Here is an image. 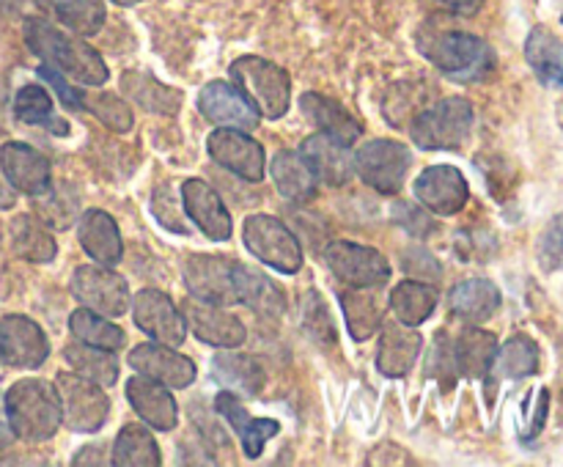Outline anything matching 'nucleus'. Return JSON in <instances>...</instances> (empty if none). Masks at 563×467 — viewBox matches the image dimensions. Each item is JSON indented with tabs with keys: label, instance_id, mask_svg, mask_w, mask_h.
Wrapping results in <instances>:
<instances>
[{
	"label": "nucleus",
	"instance_id": "16",
	"mask_svg": "<svg viewBox=\"0 0 563 467\" xmlns=\"http://www.w3.org/2000/svg\"><path fill=\"white\" fill-rule=\"evenodd\" d=\"M209 157L245 181L264 179V148L247 132L220 126L207 141Z\"/></svg>",
	"mask_w": 563,
	"mask_h": 467
},
{
	"label": "nucleus",
	"instance_id": "52",
	"mask_svg": "<svg viewBox=\"0 0 563 467\" xmlns=\"http://www.w3.org/2000/svg\"><path fill=\"white\" fill-rule=\"evenodd\" d=\"M25 0H0V16H14L22 11Z\"/></svg>",
	"mask_w": 563,
	"mask_h": 467
},
{
	"label": "nucleus",
	"instance_id": "3",
	"mask_svg": "<svg viewBox=\"0 0 563 467\" xmlns=\"http://www.w3.org/2000/svg\"><path fill=\"white\" fill-rule=\"evenodd\" d=\"M3 407L14 437L25 443H47L64 423L58 390L36 377L11 385L3 396Z\"/></svg>",
	"mask_w": 563,
	"mask_h": 467
},
{
	"label": "nucleus",
	"instance_id": "29",
	"mask_svg": "<svg viewBox=\"0 0 563 467\" xmlns=\"http://www.w3.org/2000/svg\"><path fill=\"white\" fill-rule=\"evenodd\" d=\"M121 91L148 113L176 115L181 108V93L176 88L163 86L157 77L146 75V71H124L121 75Z\"/></svg>",
	"mask_w": 563,
	"mask_h": 467
},
{
	"label": "nucleus",
	"instance_id": "34",
	"mask_svg": "<svg viewBox=\"0 0 563 467\" xmlns=\"http://www.w3.org/2000/svg\"><path fill=\"white\" fill-rule=\"evenodd\" d=\"M240 302H245L253 313L264 319H278L286 311L284 289L247 264H240Z\"/></svg>",
	"mask_w": 563,
	"mask_h": 467
},
{
	"label": "nucleus",
	"instance_id": "40",
	"mask_svg": "<svg viewBox=\"0 0 563 467\" xmlns=\"http://www.w3.org/2000/svg\"><path fill=\"white\" fill-rule=\"evenodd\" d=\"M341 308H344L346 327H350V335L355 341L372 338L379 330V324H383V305H379V300L368 289L352 286L350 291L341 294Z\"/></svg>",
	"mask_w": 563,
	"mask_h": 467
},
{
	"label": "nucleus",
	"instance_id": "45",
	"mask_svg": "<svg viewBox=\"0 0 563 467\" xmlns=\"http://www.w3.org/2000/svg\"><path fill=\"white\" fill-rule=\"evenodd\" d=\"M181 207L185 203L176 198L174 190H168V187H157L152 196V212L154 218L159 220V223L165 225L168 231H174V234H190V223H187V212H181Z\"/></svg>",
	"mask_w": 563,
	"mask_h": 467
},
{
	"label": "nucleus",
	"instance_id": "56",
	"mask_svg": "<svg viewBox=\"0 0 563 467\" xmlns=\"http://www.w3.org/2000/svg\"><path fill=\"white\" fill-rule=\"evenodd\" d=\"M0 366H3V363H0Z\"/></svg>",
	"mask_w": 563,
	"mask_h": 467
},
{
	"label": "nucleus",
	"instance_id": "19",
	"mask_svg": "<svg viewBox=\"0 0 563 467\" xmlns=\"http://www.w3.org/2000/svg\"><path fill=\"white\" fill-rule=\"evenodd\" d=\"M0 170H3L5 181L25 196L38 198L53 187V170H49L47 157L27 143H5L0 148Z\"/></svg>",
	"mask_w": 563,
	"mask_h": 467
},
{
	"label": "nucleus",
	"instance_id": "24",
	"mask_svg": "<svg viewBox=\"0 0 563 467\" xmlns=\"http://www.w3.org/2000/svg\"><path fill=\"white\" fill-rule=\"evenodd\" d=\"M379 327H383V335H379L377 368L385 377H405L416 366L418 355L423 349L421 333L401 322H385Z\"/></svg>",
	"mask_w": 563,
	"mask_h": 467
},
{
	"label": "nucleus",
	"instance_id": "48",
	"mask_svg": "<svg viewBox=\"0 0 563 467\" xmlns=\"http://www.w3.org/2000/svg\"><path fill=\"white\" fill-rule=\"evenodd\" d=\"M396 218H399V223L405 225L410 234L416 236L432 234V220H429V214L423 212V209L412 207V203H399V207H396Z\"/></svg>",
	"mask_w": 563,
	"mask_h": 467
},
{
	"label": "nucleus",
	"instance_id": "39",
	"mask_svg": "<svg viewBox=\"0 0 563 467\" xmlns=\"http://www.w3.org/2000/svg\"><path fill=\"white\" fill-rule=\"evenodd\" d=\"M64 357L77 374H82V377L91 379V382L102 385V388H110V385H115V379H119V360L113 357V352L102 349V346H91L77 341V344L66 346Z\"/></svg>",
	"mask_w": 563,
	"mask_h": 467
},
{
	"label": "nucleus",
	"instance_id": "17",
	"mask_svg": "<svg viewBox=\"0 0 563 467\" xmlns=\"http://www.w3.org/2000/svg\"><path fill=\"white\" fill-rule=\"evenodd\" d=\"M416 198L429 212L451 218V214L465 209L471 187H467L462 170H456L454 165H429L416 179Z\"/></svg>",
	"mask_w": 563,
	"mask_h": 467
},
{
	"label": "nucleus",
	"instance_id": "15",
	"mask_svg": "<svg viewBox=\"0 0 563 467\" xmlns=\"http://www.w3.org/2000/svg\"><path fill=\"white\" fill-rule=\"evenodd\" d=\"M198 110L207 121L218 126H229V130L251 132L258 126V110L253 108L251 99L225 80H212L201 88Z\"/></svg>",
	"mask_w": 563,
	"mask_h": 467
},
{
	"label": "nucleus",
	"instance_id": "42",
	"mask_svg": "<svg viewBox=\"0 0 563 467\" xmlns=\"http://www.w3.org/2000/svg\"><path fill=\"white\" fill-rule=\"evenodd\" d=\"M69 330L77 341L91 346H102V349L119 352L124 349L126 333L119 324L108 322L102 313L91 311V308H77L69 316Z\"/></svg>",
	"mask_w": 563,
	"mask_h": 467
},
{
	"label": "nucleus",
	"instance_id": "4",
	"mask_svg": "<svg viewBox=\"0 0 563 467\" xmlns=\"http://www.w3.org/2000/svg\"><path fill=\"white\" fill-rule=\"evenodd\" d=\"M234 86L245 93L264 119H284L291 102V77L284 66L258 55H242L229 66Z\"/></svg>",
	"mask_w": 563,
	"mask_h": 467
},
{
	"label": "nucleus",
	"instance_id": "43",
	"mask_svg": "<svg viewBox=\"0 0 563 467\" xmlns=\"http://www.w3.org/2000/svg\"><path fill=\"white\" fill-rule=\"evenodd\" d=\"M86 110L97 115L113 132H130L132 124H135V115H132L130 104L121 97H115V93H93V97H86Z\"/></svg>",
	"mask_w": 563,
	"mask_h": 467
},
{
	"label": "nucleus",
	"instance_id": "31",
	"mask_svg": "<svg viewBox=\"0 0 563 467\" xmlns=\"http://www.w3.org/2000/svg\"><path fill=\"white\" fill-rule=\"evenodd\" d=\"M212 374L225 390H234L240 396H258L264 388V368L256 357L240 355V352H223L214 357Z\"/></svg>",
	"mask_w": 563,
	"mask_h": 467
},
{
	"label": "nucleus",
	"instance_id": "6",
	"mask_svg": "<svg viewBox=\"0 0 563 467\" xmlns=\"http://www.w3.org/2000/svg\"><path fill=\"white\" fill-rule=\"evenodd\" d=\"M55 390L60 399V418L71 432L91 434L104 426L110 418V399L102 385L91 382L77 371H60L55 377Z\"/></svg>",
	"mask_w": 563,
	"mask_h": 467
},
{
	"label": "nucleus",
	"instance_id": "8",
	"mask_svg": "<svg viewBox=\"0 0 563 467\" xmlns=\"http://www.w3.org/2000/svg\"><path fill=\"white\" fill-rule=\"evenodd\" d=\"M181 278H185L190 297L212 305H234L240 302V262L225 256H209V253H190L181 262Z\"/></svg>",
	"mask_w": 563,
	"mask_h": 467
},
{
	"label": "nucleus",
	"instance_id": "37",
	"mask_svg": "<svg viewBox=\"0 0 563 467\" xmlns=\"http://www.w3.org/2000/svg\"><path fill=\"white\" fill-rule=\"evenodd\" d=\"M110 462L115 467H159L163 465V454H159V445L148 432V426L126 423L119 437H115Z\"/></svg>",
	"mask_w": 563,
	"mask_h": 467
},
{
	"label": "nucleus",
	"instance_id": "26",
	"mask_svg": "<svg viewBox=\"0 0 563 467\" xmlns=\"http://www.w3.org/2000/svg\"><path fill=\"white\" fill-rule=\"evenodd\" d=\"M300 110L313 126H319V132H328V135L339 137V141L346 143V146L355 143L357 137L363 135V126L357 124L355 115H352L344 104L335 102V99L324 97V93H317V91L302 93Z\"/></svg>",
	"mask_w": 563,
	"mask_h": 467
},
{
	"label": "nucleus",
	"instance_id": "47",
	"mask_svg": "<svg viewBox=\"0 0 563 467\" xmlns=\"http://www.w3.org/2000/svg\"><path fill=\"white\" fill-rule=\"evenodd\" d=\"M38 77L49 82V88H53V91L58 93L60 102H64L66 108H71V110H86V93H82L80 88H71L69 82L64 80V75H60L58 69H53V66L42 64V66H38Z\"/></svg>",
	"mask_w": 563,
	"mask_h": 467
},
{
	"label": "nucleus",
	"instance_id": "1",
	"mask_svg": "<svg viewBox=\"0 0 563 467\" xmlns=\"http://www.w3.org/2000/svg\"><path fill=\"white\" fill-rule=\"evenodd\" d=\"M22 36H25L31 53L42 58V64L53 66L60 75H69L82 86H102L110 77L108 64L91 44L69 36L44 16H27L22 25Z\"/></svg>",
	"mask_w": 563,
	"mask_h": 467
},
{
	"label": "nucleus",
	"instance_id": "50",
	"mask_svg": "<svg viewBox=\"0 0 563 467\" xmlns=\"http://www.w3.org/2000/svg\"><path fill=\"white\" fill-rule=\"evenodd\" d=\"M434 3H440L443 9L454 11V14H476L478 5L484 3V0H434Z\"/></svg>",
	"mask_w": 563,
	"mask_h": 467
},
{
	"label": "nucleus",
	"instance_id": "36",
	"mask_svg": "<svg viewBox=\"0 0 563 467\" xmlns=\"http://www.w3.org/2000/svg\"><path fill=\"white\" fill-rule=\"evenodd\" d=\"M42 11L53 14L64 27L77 36H93L104 25V0H33Z\"/></svg>",
	"mask_w": 563,
	"mask_h": 467
},
{
	"label": "nucleus",
	"instance_id": "30",
	"mask_svg": "<svg viewBox=\"0 0 563 467\" xmlns=\"http://www.w3.org/2000/svg\"><path fill=\"white\" fill-rule=\"evenodd\" d=\"M438 286L423 283V280H401L390 291V311H394L396 322L407 324V327H418L427 322L438 308Z\"/></svg>",
	"mask_w": 563,
	"mask_h": 467
},
{
	"label": "nucleus",
	"instance_id": "2",
	"mask_svg": "<svg viewBox=\"0 0 563 467\" xmlns=\"http://www.w3.org/2000/svg\"><path fill=\"white\" fill-rule=\"evenodd\" d=\"M418 49L434 69H440L454 82L484 80L495 66L493 47L484 38L465 31L421 27L418 31Z\"/></svg>",
	"mask_w": 563,
	"mask_h": 467
},
{
	"label": "nucleus",
	"instance_id": "5",
	"mask_svg": "<svg viewBox=\"0 0 563 467\" xmlns=\"http://www.w3.org/2000/svg\"><path fill=\"white\" fill-rule=\"evenodd\" d=\"M473 130V104L454 97L418 113L410 124V137L423 152L460 148Z\"/></svg>",
	"mask_w": 563,
	"mask_h": 467
},
{
	"label": "nucleus",
	"instance_id": "12",
	"mask_svg": "<svg viewBox=\"0 0 563 467\" xmlns=\"http://www.w3.org/2000/svg\"><path fill=\"white\" fill-rule=\"evenodd\" d=\"M49 355V341L33 319L11 313L0 319V363L11 368H38Z\"/></svg>",
	"mask_w": 563,
	"mask_h": 467
},
{
	"label": "nucleus",
	"instance_id": "11",
	"mask_svg": "<svg viewBox=\"0 0 563 467\" xmlns=\"http://www.w3.org/2000/svg\"><path fill=\"white\" fill-rule=\"evenodd\" d=\"M75 300H80L82 308L102 313V316H121L130 308V286L104 264H86L71 273L69 283Z\"/></svg>",
	"mask_w": 563,
	"mask_h": 467
},
{
	"label": "nucleus",
	"instance_id": "10",
	"mask_svg": "<svg viewBox=\"0 0 563 467\" xmlns=\"http://www.w3.org/2000/svg\"><path fill=\"white\" fill-rule=\"evenodd\" d=\"M324 262L341 283L357 286V289H377V286L388 283L390 278L388 258L377 247L357 245V242H330L324 247Z\"/></svg>",
	"mask_w": 563,
	"mask_h": 467
},
{
	"label": "nucleus",
	"instance_id": "25",
	"mask_svg": "<svg viewBox=\"0 0 563 467\" xmlns=\"http://www.w3.org/2000/svg\"><path fill=\"white\" fill-rule=\"evenodd\" d=\"M77 240L82 251L104 267H115L124 256V240H121L119 223L102 209H88L82 212L80 225H77Z\"/></svg>",
	"mask_w": 563,
	"mask_h": 467
},
{
	"label": "nucleus",
	"instance_id": "13",
	"mask_svg": "<svg viewBox=\"0 0 563 467\" xmlns=\"http://www.w3.org/2000/svg\"><path fill=\"white\" fill-rule=\"evenodd\" d=\"M132 316H135V324L148 338L168 346L185 344L187 322L181 316V308H176L174 300L168 294H163V291L143 289L132 300Z\"/></svg>",
	"mask_w": 563,
	"mask_h": 467
},
{
	"label": "nucleus",
	"instance_id": "46",
	"mask_svg": "<svg viewBox=\"0 0 563 467\" xmlns=\"http://www.w3.org/2000/svg\"><path fill=\"white\" fill-rule=\"evenodd\" d=\"M539 264L548 273L563 267V214L550 220L548 229L542 231V240H539Z\"/></svg>",
	"mask_w": 563,
	"mask_h": 467
},
{
	"label": "nucleus",
	"instance_id": "51",
	"mask_svg": "<svg viewBox=\"0 0 563 467\" xmlns=\"http://www.w3.org/2000/svg\"><path fill=\"white\" fill-rule=\"evenodd\" d=\"M14 443V432L9 426V418H5V407H3V396H0V451H5L9 445Z\"/></svg>",
	"mask_w": 563,
	"mask_h": 467
},
{
	"label": "nucleus",
	"instance_id": "53",
	"mask_svg": "<svg viewBox=\"0 0 563 467\" xmlns=\"http://www.w3.org/2000/svg\"><path fill=\"white\" fill-rule=\"evenodd\" d=\"M115 5H135V3H141V0H113Z\"/></svg>",
	"mask_w": 563,
	"mask_h": 467
},
{
	"label": "nucleus",
	"instance_id": "55",
	"mask_svg": "<svg viewBox=\"0 0 563 467\" xmlns=\"http://www.w3.org/2000/svg\"><path fill=\"white\" fill-rule=\"evenodd\" d=\"M561 22H563V16H561Z\"/></svg>",
	"mask_w": 563,
	"mask_h": 467
},
{
	"label": "nucleus",
	"instance_id": "18",
	"mask_svg": "<svg viewBox=\"0 0 563 467\" xmlns=\"http://www.w3.org/2000/svg\"><path fill=\"white\" fill-rule=\"evenodd\" d=\"M132 368L143 377L154 379V382L165 385V388H190L196 379V363L187 355H179L174 346L168 344H137L126 357Z\"/></svg>",
	"mask_w": 563,
	"mask_h": 467
},
{
	"label": "nucleus",
	"instance_id": "35",
	"mask_svg": "<svg viewBox=\"0 0 563 467\" xmlns=\"http://www.w3.org/2000/svg\"><path fill=\"white\" fill-rule=\"evenodd\" d=\"M526 58L544 86L563 88V44L550 27L537 25L528 33Z\"/></svg>",
	"mask_w": 563,
	"mask_h": 467
},
{
	"label": "nucleus",
	"instance_id": "41",
	"mask_svg": "<svg viewBox=\"0 0 563 467\" xmlns=\"http://www.w3.org/2000/svg\"><path fill=\"white\" fill-rule=\"evenodd\" d=\"M498 379H522L539 371V346L528 335H511L504 346L495 352L493 368Z\"/></svg>",
	"mask_w": 563,
	"mask_h": 467
},
{
	"label": "nucleus",
	"instance_id": "54",
	"mask_svg": "<svg viewBox=\"0 0 563 467\" xmlns=\"http://www.w3.org/2000/svg\"><path fill=\"white\" fill-rule=\"evenodd\" d=\"M561 119H563V104H561Z\"/></svg>",
	"mask_w": 563,
	"mask_h": 467
},
{
	"label": "nucleus",
	"instance_id": "23",
	"mask_svg": "<svg viewBox=\"0 0 563 467\" xmlns=\"http://www.w3.org/2000/svg\"><path fill=\"white\" fill-rule=\"evenodd\" d=\"M214 410L231 423V429H234L236 437H240L242 451H245L247 459H258V456L264 454L267 440H273L275 434L280 432V423L273 421V418H253L251 412L236 401L234 390H220V393L214 396Z\"/></svg>",
	"mask_w": 563,
	"mask_h": 467
},
{
	"label": "nucleus",
	"instance_id": "9",
	"mask_svg": "<svg viewBox=\"0 0 563 467\" xmlns=\"http://www.w3.org/2000/svg\"><path fill=\"white\" fill-rule=\"evenodd\" d=\"M410 148L399 141H388V137L368 141L355 154V174L383 196H394L401 190L407 174H410Z\"/></svg>",
	"mask_w": 563,
	"mask_h": 467
},
{
	"label": "nucleus",
	"instance_id": "49",
	"mask_svg": "<svg viewBox=\"0 0 563 467\" xmlns=\"http://www.w3.org/2000/svg\"><path fill=\"white\" fill-rule=\"evenodd\" d=\"M99 451H104V445H86L82 451H77V456L71 459V465H104V456H97Z\"/></svg>",
	"mask_w": 563,
	"mask_h": 467
},
{
	"label": "nucleus",
	"instance_id": "28",
	"mask_svg": "<svg viewBox=\"0 0 563 467\" xmlns=\"http://www.w3.org/2000/svg\"><path fill=\"white\" fill-rule=\"evenodd\" d=\"M451 349H454L456 374L478 379L493 368L495 352H498V338L493 333H487V330L465 327L451 341Z\"/></svg>",
	"mask_w": 563,
	"mask_h": 467
},
{
	"label": "nucleus",
	"instance_id": "20",
	"mask_svg": "<svg viewBox=\"0 0 563 467\" xmlns=\"http://www.w3.org/2000/svg\"><path fill=\"white\" fill-rule=\"evenodd\" d=\"M181 203H185V212L209 240L225 242L231 240V231H234V223H231V214L225 209L223 198L218 196L209 181L203 179H187L181 185Z\"/></svg>",
	"mask_w": 563,
	"mask_h": 467
},
{
	"label": "nucleus",
	"instance_id": "38",
	"mask_svg": "<svg viewBox=\"0 0 563 467\" xmlns=\"http://www.w3.org/2000/svg\"><path fill=\"white\" fill-rule=\"evenodd\" d=\"M14 119L27 126H44L53 135H69V124L53 110V97L42 86H22L14 97Z\"/></svg>",
	"mask_w": 563,
	"mask_h": 467
},
{
	"label": "nucleus",
	"instance_id": "21",
	"mask_svg": "<svg viewBox=\"0 0 563 467\" xmlns=\"http://www.w3.org/2000/svg\"><path fill=\"white\" fill-rule=\"evenodd\" d=\"M300 154L322 185L344 187L355 174V157L350 154V146L339 137L328 135V132H317V135L306 137Z\"/></svg>",
	"mask_w": 563,
	"mask_h": 467
},
{
	"label": "nucleus",
	"instance_id": "22",
	"mask_svg": "<svg viewBox=\"0 0 563 467\" xmlns=\"http://www.w3.org/2000/svg\"><path fill=\"white\" fill-rule=\"evenodd\" d=\"M124 390L130 407L141 415L146 426L157 429V432H174L176 423H179V407H176V399L165 385L141 374V377L126 379Z\"/></svg>",
	"mask_w": 563,
	"mask_h": 467
},
{
	"label": "nucleus",
	"instance_id": "27",
	"mask_svg": "<svg viewBox=\"0 0 563 467\" xmlns=\"http://www.w3.org/2000/svg\"><path fill=\"white\" fill-rule=\"evenodd\" d=\"M449 305L451 313L465 319V322H487L500 308V291L487 278L462 280V283H456L451 289Z\"/></svg>",
	"mask_w": 563,
	"mask_h": 467
},
{
	"label": "nucleus",
	"instance_id": "44",
	"mask_svg": "<svg viewBox=\"0 0 563 467\" xmlns=\"http://www.w3.org/2000/svg\"><path fill=\"white\" fill-rule=\"evenodd\" d=\"M38 198H44L42 203H38L36 207V214L42 220H47V223H53V225H60V229H64V225H69L71 223V218H75L77 214V196H75V190H69V187H49V192H44V196H38Z\"/></svg>",
	"mask_w": 563,
	"mask_h": 467
},
{
	"label": "nucleus",
	"instance_id": "7",
	"mask_svg": "<svg viewBox=\"0 0 563 467\" xmlns=\"http://www.w3.org/2000/svg\"><path fill=\"white\" fill-rule=\"evenodd\" d=\"M242 240L247 251L275 273L295 275L302 267V245L289 225L280 223L273 214H251L242 225Z\"/></svg>",
	"mask_w": 563,
	"mask_h": 467
},
{
	"label": "nucleus",
	"instance_id": "32",
	"mask_svg": "<svg viewBox=\"0 0 563 467\" xmlns=\"http://www.w3.org/2000/svg\"><path fill=\"white\" fill-rule=\"evenodd\" d=\"M269 170H273V179H275V187H278V192L284 198H289V201H311L313 196H317V176H313L311 165L302 159L300 152H278L275 154L273 165H269Z\"/></svg>",
	"mask_w": 563,
	"mask_h": 467
},
{
	"label": "nucleus",
	"instance_id": "14",
	"mask_svg": "<svg viewBox=\"0 0 563 467\" xmlns=\"http://www.w3.org/2000/svg\"><path fill=\"white\" fill-rule=\"evenodd\" d=\"M181 316L198 341L218 346V349H236L247 338L245 324L231 316L229 311H223V305H212V302L190 297V300L181 302Z\"/></svg>",
	"mask_w": 563,
	"mask_h": 467
},
{
	"label": "nucleus",
	"instance_id": "33",
	"mask_svg": "<svg viewBox=\"0 0 563 467\" xmlns=\"http://www.w3.org/2000/svg\"><path fill=\"white\" fill-rule=\"evenodd\" d=\"M11 247L16 256L33 264H49L58 253L55 236L49 234L44 220L33 218V214H16L11 220Z\"/></svg>",
	"mask_w": 563,
	"mask_h": 467
}]
</instances>
